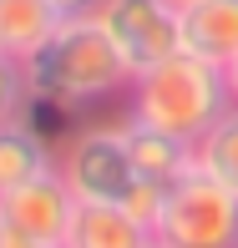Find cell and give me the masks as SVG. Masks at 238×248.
Here are the masks:
<instances>
[{"mask_svg": "<svg viewBox=\"0 0 238 248\" xmlns=\"http://www.w3.org/2000/svg\"><path fill=\"white\" fill-rule=\"evenodd\" d=\"M26 66H31L36 96L56 101V107H66V111H81V107L122 96L132 86V76H137L96 16H66L61 31H56Z\"/></svg>", "mask_w": 238, "mask_h": 248, "instance_id": "6da1fadb", "label": "cell"}, {"mask_svg": "<svg viewBox=\"0 0 238 248\" xmlns=\"http://www.w3.org/2000/svg\"><path fill=\"white\" fill-rule=\"evenodd\" d=\"M228 107H233L228 66H213V61L188 56V51L137 71L127 86V117L132 122L173 132V137L192 142V147L203 142V132H213V122Z\"/></svg>", "mask_w": 238, "mask_h": 248, "instance_id": "7a4b0ae2", "label": "cell"}, {"mask_svg": "<svg viewBox=\"0 0 238 248\" xmlns=\"http://www.w3.org/2000/svg\"><path fill=\"white\" fill-rule=\"evenodd\" d=\"M152 238L167 248H233L238 243V193L192 162L177 183L162 187Z\"/></svg>", "mask_w": 238, "mask_h": 248, "instance_id": "3957f363", "label": "cell"}, {"mask_svg": "<svg viewBox=\"0 0 238 248\" xmlns=\"http://www.w3.org/2000/svg\"><path fill=\"white\" fill-rule=\"evenodd\" d=\"M56 167L66 172L71 193L81 202H122L142 187L137 162L127 152V132L122 122H92V127H76L71 137L56 152Z\"/></svg>", "mask_w": 238, "mask_h": 248, "instance_id": "277c9868", "label": "cell"}, {"mask_svg": "<svg viewBox=\"0 0 238 248\" xmlns=\"http://www.w3.org/2000/svg\"><path fill=\"white\" fill-rule=\"evenodd\" d=\"M92 16L107 26L132 71H147L183 51V10L173 0H101Z\"/></svg>", "mask_w": 238, "mask_h": 248, "instance_id": "5b68a950", "label": "cell"}, {"mask_svg": "<svg viewBox=\"0 0 238 248\" xmlns=\"http://www.w3.org/2000/svg\"><path fill=\"white\" fill-rule=\"evenodd\" d=\"M76 202H81V198L71 193L66 172H61V167H46V172H36L31 183L0 193V223L16 228V233H26V238H41V243L61 248Z\"/></svg>", "mask_w": 238, "mask_h": 248, "instance_id": "8992f818", "label": "cell"}, {"mask_svg": "<svg viewBox=\"0 0 238 248\" xmlns=\"http://www.w3.org/2000/svg\"><path fill=\"white\" fill-rule=\"evenodd\" d=\"M152 228L122 202H76L61 248H147Z\"/></svg>", "mask_w": 238, "mask_h": 248, "instance_id": "52a82bcc", "label": "cell"}, {"mask_svg": "<svg viewBox=\"0 0 238 248\" xmlns=\"http://www.w3.org/2000/svg\"><path fill=\"white\" fill-rule=\"evenodd\" d=\"M183 51L213 66L238 61V0H192L183 5Z\"/></svg>", "mask_w": 238, "mask_h": 248, "instance_id": "ba28073f", "label": "cell"}, {"mask_svg": "<svg viewBox=\"0 0 238 248\" xmlns=\"http://www.w3.org/2000/svg\"><path fill=\"white\" fill-rule=\"evenodd\" d=\"M122 132H127V152L132 162H137V177L142 183H177V177L188 172L198 157H192V142L173 137V132H157V127H142V122H132L127 111H122Z\"/></svg>", "mask_w": 238, "mask_h": 248, "instance_id": "9c48e42d", "label": "cell"}, {"mask_svg": "<svg viewBox=\"0 0 238 248\" xmlns=\"http://www.w3.org/2000/svg\"><path fill=\"white\" fill-rule=\"evenodd\" d=\"M61 20H66V10L56 0H0V51L31 61L61 31Z\"/></svg>", "mask_w": 238, "mask_h": 248, "instance_id": "30bf717a", "label": "cell"}, {"mask_svg": "<svg viewBox=\"0 0 238 248\" xmlns=\"http://www.w3.org/2000/svg\"><path fill=\"white\" fill-rule=\"evenodd\" d=\"M46 167H56V147H51V137L41 127H31V122L0 127V193L31 183Z\"/></svg>", "mask_w": 238, "mask_h": 248, "instance_id": "8fae6325", "label": "cell"}, {"mask_svg": "<svg viewBox=\"0 0 238 248\" xmlns=\"http://www.w3.org/2000/svg\"><path fill=\"white\" fill-rule=\"evenodd\" d=\"M192 157H198L203 172H213L223 187L238 193V101L213 122V132H203V142L192 147Z\"/></svg>", "mask_w": 238, "mask_h": 248, "instance_id": "7c38bea8", "label": "cell"}, {"mask_svg": "<svg viewBox=\"0 0 238 248\" xmlns=\"http://www.w3.org/2000/svg\"><path fill=\"white\" fill-rule=\"evenodd\" d=\"M31 101H36V86H31V66L20 56L0 51V127L10 122H26Z\"/></svg>", "mask_w": 238, "mask_h": 248, "instance_id": "4fadbf2b", "label": "cell"}, {"mask_svg": "<svg viewBox=\"0 0 238 248\" xmlns=\"http://www.w3.org/2000/svg\"><path fill=\"white\" fill-rule=\"evenodd\" d=\"M0 248H56V243H41V238H26V233H16V228H5V223H0Z\"/></svg>", "mask_w": 238, "mask_h": 248, "instance_id": "5bb4252c", "label": "cell"}, {"mask_svg": "<svg viewBox=\"0 0 238 248\" xmlns=\"http://www.w3.org/2000/svg\"><path fill=\"white\" fill-rule=\"evenodd\" d=\"M56 5H61L66 16H92V10L101 5V0H56Z\"/></svg>", "mask_w": 238, "mask_h": 248, "instance_id": "9a60e30c", "label": "cell"}, {"mask_svg": "<svg viewBox=\"0 0 238 248\" xmlns=\"http://www.w3.org/2000/svg\"><path fill=\"white\" fill-rule=\"evenodd\" d=\"M228 81H233V101H238V61L228 66Z\"/></svg>", "mask_w": 238, "mask_h": 248, "instance_id": "2e32d148", "label": "cell"}, {"mask_svg": "<svg viewBox=\"0 0 238 248\" xmlns=\"http://www.w3.org/2000/svg\"><path fill=\"white\" fill-rule=\"evenodd\" d=\"M173 5H177V10H183V5H192V0H173Z\"/></svg>", "mask_w": 238, "mask_h": 248, "instance_id": "e0dca14e", "label": "cell"}, {"mask_svg": "<svg viewBox=\"0 0 238 248\" xmlns=\"http://www.w3.org/2000/svg\"><path fill=\"white\" fill-rule=\"evenodd\" d=\"M147 248H167V243H157V238H152V243H147Z\"/></svg>", "mask_w": 238, "mask_h": 248, "instance_id": "ac0fdd59", "label": "cell"}, {"mask_svg": "<svg viewBox=\"0 0 238 248\" xmlns=\"http://www.w3.org/2000/svg\"><path fill=\"white\" fill-rule=\"evenodd\" d=\"M233 248H238V243H233Z\"/></svg>", "mask_w": 238, "mask_h": 248, "instance_id": "d6986e66", "label": "cell"}]
</instances>
